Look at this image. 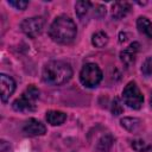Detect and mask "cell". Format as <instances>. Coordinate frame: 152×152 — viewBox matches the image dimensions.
I'll return each instance as SVG.
<instances>
[{
  "label": "cell",
  "mask_w": 152,
  "mask_h": 152,
  "mask_svg": "<svg viewBox=\"0 0 152 152\" xmlns=\"http://www.w3.org/2000/svg\"><path fill=\"white\" fill-rule=\"evenodd\" d=\"M77 34V27L75 21L65 15L61 14L55 18L49 27L50 38L58 44H70Z\"/></svg>",
  "instance_id": "6da1fadb"
},
{
  "label": "cell",
  "mask_w": 152,
  "mask_h": 152,
  "mask_svg": "<svg viewBox=\"0 0 152 152\" xmlns=\"http://www.w3.org/2000/svg\"><path fill=\"white\" fill-rule=\"evenodd\" d=\"M71 76V65L63 61H50L44 65L42 71V78L49 86H62L66 83Z\"/></svg>",
  "instance_id": "7a4b0ae2"
},
{
  "label": "cell",
  "mask_w": 152,
  "mask_h": 152,
  "mask_svg": "<svg viewBox=\"0 0 152 152\" xmlns=\"http://www.w3.org/2000/svg\"><path fill=\"white\" fill-rule=\"evenodd\" d=\"M39 99V89L31 84L28 86L20 97L14 100L12 107L17 112H32L36 109V102Z\"/></svg>",
  "instance_id": "3957f363"
},
{
  "label": "cell",
  "mask_w": 152,
  "mask_h": 152,
  "mask_svg": "<svg viewBox=\"0 0 152 152\" xmlns=\"http://www.w3.org/2000/svg\"><path fill=\"white\" fill-rule=\"evenodd\" d=\"M102 71L96 63H87L80 71V81L86 88H95L102 81Z\"/></svg>",
  "instance_id": "277c9868"
},
{
  "label": "cell",
  "mask_w": 152,
  "mask_h": 152,
  "mask_svg": "<svg viewBox=\"0 0 152 152\" xmlns=\"http://www.w3.org/2000/svg\"><path fill=\"white\" fill-rule=\"evenodd\" d=\"M122 100L132 109H140L144 102V96L134 81H131L126 84L122 90Z\"/></svg>",
  "instance_id": "5b68a950"
},
{
  "label": "cell",
  "mask_w": 152,
  "mask_h": 152,
  "mask_svg": "<svg viewBox=\"0 0 152 152\" xmlns=\"http://www.w3.org/2000/svg\"><path fill=\"white\" fill-rule=\"evenodd\" d=\"M44 25H45V19L39 15V17L24 19L20 24V27L26 36H28L30 38H36L43 32Z\"/></svg>",
  "instance_id": "8992f818"
},
{
  "label": "cell",
  "mask_w": 152,
  "mask_h": 152,
  "mask_svg": "<svg viewBox=\"0 0 152 152\" xmlns=\"http://www.w3.org/2000/svg\"><path fill=\"white\" fill-rule=\"evenodd\" d=\"M23 131L28 137H39V135H44L46 133V127L39 120L31 118L24 124Z\"/></svg>",
  "instance_id": "52a82bcc"
},
{
  "label": "cell",
  "mask_w": 152,
  "mask_h": 152,
  "mask_svg": "<svg viewBox=\"0 0 152 152\" xmlns=\"http://www.w3.org/2000/svg\"><path fill=\"white\" fill-rule=\"evenodd\" d=\"M0 89H1V101L2 102H7L10 96L15 90L14 80L11 76L6 75V74H1L0 75Z\"/></svg>",
  "instance_id": "ba28073f"
},
{
  "label": "cell",
  "mask_w": 152,
  "mask_h": 152,
  "mask_svg": "<svg viewBox=\"0 0 152 152\" xmlns=\"http://www.w3.org/2000/svg\"><path fill=\"white\" fill-rule=\"evenodd\" d=\"M139 43L134 42V43H131L126 49H124L121 52H120V59L121 62L129 66L134 63V59H135V56H137V52L139 51Z\"/></svg>",
  "instance_id": "9c48e42d"
},
{
  "label": "cell",
  "mask_w": 152,
  "mask_h": 152,
  "mask_svg": "<svg viewBox=\"0 0 152 152\" xmlns=\"http://www.w3.org/2000/svg\"><path fill=\"white\" fill-rule=\"evenodd\" d=\"M131 10V4L127 1H118L113 4L112 6V17L116 20L122 19L124 17L127 15V13Z\"/></svg>",
  "instance_id": "30bf717a"
},
{
  "label": "cell",
  "mask_w": 152,
  "mask_h": 152,
  "mask_svg": "<svg viewBox=\"0 0 152 152\" xmlns=\"http://www.w3.org/2000/svg\"><path fill=\"white\" fill-rule=\"evenodd\" d=\"M45 118L51 126H59L66 120V114L61 110H49L46 112Z\"/></svg>",
  "instance_id": "8fae6325"
},
{
  "label": "cell",
  "mask_w": 152,
  "mask_h": 152,
  "mask_svg": "<svg viewBox=\"0 0 152 152\" xmlns=\"http://www.w3.org/2000/svg\"><path fill=\"white\" fill-rule=\"evenodd\" d=\"M137 27L140 33L152 39V21L146 17H139L137 19Z\"/></svg>",
  "instance_id": "7c38bea8"
},
{
  "label": "cell",
  "mask_w": 152,
  "mask_h": 152,
  "mask_svg": "<svg viewBox=\"0 0 152 152\" xmlns=\"http://www.w3.org/2000/svg\"><path fill=\"white\" fill-rule=\"evenodd\" d=\"M93 4L90 1H77L75 4V10H76V15L81 21H84V19L88 15L89 10L91 8Z\"/></svg>",
  "instance_id": "4fadbf2b"
},
{
  "label": "cell",
  "mask_w": 152,
  "mask_h": 152,
  "mask_svg": "<svg viewBox=\"0 0 152 152\" xmlns=\"http://www.w3.org/2000/svg\"><path fill=\"white\" fill-rule=\"evenodd\" d=\"M113 142H114V139H113V137H112L109 133L102 135V137L99 139L97 144H96V150H97V152H109V150H110Z\"/></svg>",
  "instance_id": "5bb4252c"
},
{
  "label": "cell",
  "mask_w": 152,
  "mask_h": 152,
  "mask_svg": "<svg viewBox=\"0 0 152 152\" xmlns=\"http://www.w3.org/2000/svg\"><path fill=\"white\" fill-rule=\"evenodd\" d=\"M121 126L128 132H137L140 128L141 121L138 118H124L121 119Z\"/></svg>",
  "instance_id": "9a60e30c"
},
{
  "label": "cell",
  "mask_w": 152,
  "mask_h": 152,
  "mask_svg": "<svg viewBox=\"0 0 152 152\" xmlns=\"http://www.w3.org/2000/svg\"><path fill=\"white\" fill-rule=\"evenodd\" d=\"M108 34L104 31H97L91 37V43L95 48H103L108 43Z\"/></svg>",
  "instance_id": "2e32d148"
},
{
  "label": "cell",
  "mask_w": 152,
  "mask_h": 152,
  "mask_svg": "<svg viewBox=\"0 0 152 152\" xmlns=\"http://www.w3.org/2000/svg\"><path fill=\"white\" fill-rule=\"evenodd\" d=\"M141 72L145 75V76H151L152 75V56H148L142 65H141Z\"/></svg>",
  "instance_id": "e0dca14e"
},
{
  "label": "cell",
  "mask_w": 152,
  "mask_h": 152,
  "mask_svg": "<svg viewBox=\"0 0 152 152\" xmlns=\"http://www.w3.org/2000/svg\"><path fill=\"white\" fill-rule=\"evenodd\" d=\"M124 112V107L121 103V100L119 97H115L112 102V113L113 115H120Z\"/></svg>",
  "instance_id": "ac0fdd59"
},
{
  "label": "cell",
  "mask_w": 152,
  "mask_h": 152,
  "mask_svg": "<svg viewBox=\"0 0 152 152\" xmlns=\"http://www.w3.org/2000/svg\"><path fill=\"white\" fill-rule=\"evenodd\" d=\"M8 5L14 7L15 10L24 11L28 6V1H25V0H11V1H8Z\"/></svg>",
  "instance_id": "d6986e66"
},
{
  "label": "cell",
  "mask_w": 152,
  "mask_h": 152,
  "mask_svg": "<svg viewBox=\"0 0 152 152\" xmlns=\"http://www.w3.org/2000/svg\"><path fill=\"white\" fill-rule=\"evenodd\" d=\"M96 8H97V10L94 11V14H95L97 18H101V17H103V15L106 14V7H103V6H101V5H96Z\"/></svg>",
  "instance_id": "ffe728a7"
},
{
  "label": "cell",
  "mask_w": 152,
  "mask_h": 152,
  "mask_svg": "<svg viewBox=\"0 0 152 152\" xmlns=\"http://www.w3.org/2000/svg\"><path fill=\"white\" fill-rule=\"evenodd\" d=\"M141 152H152V146H148V147H146V148H144Z\"/></svg>",
  "instance_id": "44dd1931"
},
{
  "label": "cell",
  "mask_w": 152,
  "mask_h": 152,
  "mask_svg": "<svg viewBox=\"0 0 152 152\" xmlns=\"http://www.w3.org/2000/svg\"><path fill=\"white\" fill-rule=\"evenodd\" d=\"M150 104H151V108H152V91H151V95H150Z\"/></svg>",
  "instance_id": "7402d4cb"
}]
</instances>
